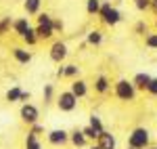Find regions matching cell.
<instances>
[{
	"instance_id": "obj_1",
	"label": "cell",
	"mask_w": 157,
	"mask_h": 149,
	"mask_svg": "<svg viewBox=\"0 0 157 149\" xmlns=\"http://www.w3.org/2000/svg\"><path fill=\"white\" fill-rule=\"evenodd\" d=\"M128 145L134 149H147L151 145V135H149V130L147 128H134L132 132L128 135Z\"/></svg>"
},
{
	"instance_id": "obj_2",
	"label": "cell",
	"mask_w": 157,
	"mask_h": 149,
	"mask_svg": "<svg viewBox=\"0 0 157 149\" xmlns=\"http://www.w3.org/2000/svg\"><path fill=\"white\" fill-rule=\"evenodd\" d=\"M113 92L120 101H134L136 99V88H134L132 80H117L113 84Z\"/></svg>"
},
{
	"instance_id": "obj_3",
	"label": "cell",
	"mask_w": 157,
	"mask_h": 149,
	"mask_svg": "<svg viewBox=\"0 0 157 149\" xmlns=\"http://www.w3.org/2000/svg\"><path fill=\"white\" fill-rule=\"evenodd\" d=\"M78 97L73 95L71 90H61L59 95H57V107H59V112L63 113H71L75 107H78Z\"/></svg>"
},
{
	"instance_id": "obj_4",
	"label": "cell",
	"mask_w": 157,
	"mask_h": 149,
	"mask_svg": "<svg viewBox=\"0 0 157 149\" xmlns=\"http://www.w3.org/2000/svg\"><path fill=\"white\" fill-rule=\"evenodd\" d=\"M98 15H101L103 23L111 25V27L121 21V13L117 11L115 6H111V2H101V11H98Z\"/></svg>"
},
{
	"instance_id": "obj_5",
	"label": "cell",
	"mask_w": 157,
	"mask_h": 149,
	"mask_svg": "<svg viewBox=\"0 0 157 149\" xmlns=\"http://www.w3.org/2000/svg\"><path fill=\"white\" fill-rule=\"evenodd\" d=\"M19 118H21V122L27 126L36 124V122H40V109H38L34 103H21V109H19Z\"/></svg>"
},
{
	"instance_id": "obj_6",
	"label": "cell",
	"mask_w": 157,
	"mask_h": 149,
	"mask_svg": "<svg viewBox=\"0 0 157 149\" xmlns=\"http://www.w3.org/2000/svg\"><path fill=\"white\" fill-rule=\"evenodd\" d=\"M67 55H69V49H67V44H65L63 40H55V42L50 44L48 57H50V61H55L57 65H61V63L65 61Z\"/></svg>"
},
{
	"instance_id": "obj_7",
	"label": "cell",
	"mask_w": 157,
	"mask_h": 149,
	"mask_svg": "<svg viewBox=\"0 0 157 149\" xmlns=\"http://www.w3.org/2000/svg\"><path fill=\"white\" fill-rule=\"evenodd\" d=\"M46 141H48V145H52V147H63V145L69 143V132H67L65 128L48 130V132H46Z\"/></svg>"
},
{
	"instance_id": "obj_8",
	"label": "cell",
	"mask_w": 157,
	"mask_h": 149,
	"mask_svg": "<svg viewBox=\"0 0 157 149\" xmlns=\"http://www.w3.org/2000/svg\"><path fill=\"white\" fill-rule=\"evenodd\" d=\"M97 145L101 149H117V139H115L113 132L103 130V132H98V137H97Z\"/></svg>"
},
{
	"instance_id": "obj_9",
	"label": "cell",
	"mask_w": 157,
	"mask_h": 149,
	"mask_svg": "<svg viewBox=\"0 0 157 149\" xmlns=\"http://www.w3.org/2000/svg\"><path fill=\"white\" fill-rule=\"evenodd\" d=\"M11 55H13V59L19 63V65H29V63H32V59H34V55L25 49V46H13V49H11Z\"/></svg>"
},
{
	"instance_id": "obj_10",
	"label": "cell",
	"mask_w": 157,
	"mask_h": 149,
	"mask_svg": "<svg viewBox=\"0 0 157 149\" xmlns=\"http://www.w3.org/2000/svg\"><path fill=\"white\" fill-rule=\"evenodd\" d=\"M69 90H71L78 99H84L86 95H88V82L82 80V78H75L71 84H69Z\"/></svg>"
},
{
	"instance_id": "obj_11",
	"label": "cell",
	"mask_w": 157,
	"mask_h": 149,
	"mask_svg": "<svg viewBox=\"0 0 157 149\" xmlns=\"http://www.w3.org/2000/svg\"><path fill=\"white\" fill-rule=\"evenodd\" d=\"M69 143H71L75 149H82L88 145V139L84 137V132H82V128H75V130H71L69 132Z\"/></svg>"
},
{
	"instance_id": "obj_12",
	"label": "cell",
	"mask_w": 157,
	"mask_h": 149,
	"mask_svg": "<svg viewBox=\"0 0 157 149\" xmlns=\"http://www.w3.org/2000/svg\"><path fill=\"white\" fill-rule=\"evenodd\" d=\"M109 88H111V82H109L107 76H97L94 78V92H98V95H105V92H109Z\"/></svg>"
},
{
	"instance_id": "obj_13",
	"label": "cell",
	"mask_w": 157,
	"mask_h": 149,
	"mask_svg": "<svg viewBox=\"0 0 157 149\" xmlns=\"http://www.w3.org/2000/svg\"><path fill=\"white\" fill-rule=\"evenodd\" d=\"M29 27H32V25H29V19H27V17H21V19H15V21H13V32L19 38H23V34Z\"/></svg>"
},
{
	"instance_id": "obj_14",
	"label": "cell",
	"mask_w": 157,
	"mask_h": 149,
	"mask_svg": "<svg viewBox=\"0 0 157 149\" xmlns=\"http://www.w3.org/2000/svg\"><path fill=\"white\" fill-rule=\"evenodd\" d=\"M149 82H151V76L145 74V72H140V74H136L132 78V84H134V88H136V90H147Z\"/></svg>"
},
{
	"instance_id": "obj_15",
	"label": "cell",
	"mask_w": 157,
	"mask_h": 149,
	"mask_svg": "<svg viewBox=\"0 0 157 149\" xmlns=\"http://www.w3.org/2000/svg\"><path fill=\"white\" fill-rule=\"evenodd\" d=\"M86 44L88 46H101L103 44V32L101 29H90L86 34Z\"/></svg>"
},
{
	"instance_id": "obj_16",
	"label": "cell",
	"mask_w": 157,
	"mask_h": 149,
	"mask_svg": "<svg viewBox=\"0 0 157 149\" xmlns=\"http://www.w3.org/2000/svg\"><path fill=\"white\" fill-rule=\"evenodd\" d=\"M34 29H36L38 40H50V38L55 36V29H52V25H36Z\"/></svg>"
},
{
	"instance_id": "obj_17",
	"label": "cell",
	"mask_w": 157,
	"mask_h": 149,
	"mask_svg": "<svg viewBox=\"0 0 157 149\" xmlns=\"http://www.w3.org/2000/svg\"><path fill=\"white\" fill-rule=\"evenodd\" d=\"M23 9L27 15H38L40 9H42V0H25L23 2Z\"/></svg>"
},
{
	"instance_id": "obj_18",
	"label": "cell",
	"mask_w": 157,
	"mask_h": 149,
	"mask_svg": "<svg viewBox=\"0 0 157 149\" xmlns=\"http://www.w3.org/2000/svg\"><path fill=\"white\" fill-rule=\"evenodd\" d=\"M21 90H23L21 86H11L9 90H6V95H4V99H6V103H19V97H21Z\"/></svg>"
},
{
	"instance_id": "obj_19",
	"label": "cell",
	"mask_w": 157,
	"mask_h": 149,
	"mask_svg": "<svg viewBox=\"0 0 157 149\" xmlns=\"http://www.w3.org/2000/svg\"><path fill=\"white\" fill-rule=\"evenodd\" d=\"M42 101H44V105H50L55 101V84H44V88H42Z\"/></svg>"
},
{
	"instance_id": "obj_20",
	"label": "cell",
	"mask_w": 157,
	"mask_h": 149,
	"mask_svg": "<svg viewBox=\"0 0 157 149\" xmlns=\"http://www.w3.org/2000/svg\"><path fill=\"white\" fill-rule=\"evenodd\" d=\"M21 40L25 42V46H36L38 42H40V40H38V36H36V29H34V27H29V29L23 34V38H21Z\"/></svg>"
},
{
	"instance_id": "obj_21",
	"label": "cell",
	"mask_w": 157,
	"mask_h": 149,
	"mask_svg": "<svg viewBox=\"0 0 157 149\" xmlns=\"http://www.w3.org/2000/svg\"><path fill=\"white\" fill-rule=\"evenodd\" d=\"M78 76H80V67H78L75 63L63 65V78H71V80H75Z\"/></svg>"
},
{
	"instance_id": "obj_22",
	"label": "cell",
	"mask_w": 157,
	"mask_h": 149,
	"mask_svg": "<svg viewBox=\"0 0 157 149\" xmlns=\"http://www.w3.org/2000/svg\"><path fill=\"white\" fill-rule=\"evenodd\" d=\"M25 149H42L40 139L36 135H32V132H27V137H25Z\"/></svg>"
},
{
	"instance_id": "obj_23",
	"label": "cell",
	"mask_w": 157,
	"mask_h": 149,
	"mask_svg": "<svg viewBox=\"0 0 157 149\" xmlns=\"http://www.w3.org/2000/svg\"><path fill=\"white\" fill-rule=\"evenodd\" d=\"M13 29V19L11 17H0V38L6 36Z\"/></svg>"
},
{
	"instance_id": "obj_24",
	"label": "cell",
	"mask_w": 157,
	"mask_h": 149,
	"mask_svg": "<svg viewBox=\"0 0 157 149\" xmlns=\"http://www.w3.org/2000/svg\"><path fill=\"white\" fill-rule=\"evenodd\" d=\"M101 11V0H86V13L88 15H98Z\"/></svg>"
},
{
	"instance_id": "obj_25",
	"label": "cell",
	"mask_w": 157,
	"mask_h": 149,
	"mask_svg": "<svg viewBox=\"0 0 157 149\" xmlns=\"http://www.w3.org/2000/svg\"><path fill=\"white\" fill-rule=\"evenodd\" d=\"M88 124L92 126L97 132H103V130H105V126H103V120H101V116H97V113H92V116H90V122H88Z\"/></svg>"
},
{
	"instance_id": "obj_26",
	"label": "cell",
	"mask_w": 157,
	"mask_h": 149,
	"mask_svg": "<svg viewBox=\"0 0 157 149\" xmlns=\"http://www.w3.org/2000/svg\"><path fill=\"white\" fill-rule=\"evenodd\" d=\"M82 132H84V137L88 139V141H97V137H98V132H97V130H94L90 124L84 126V128H82Z\"/></svg>"
},
{
	"instance_id": "obj_27",
	"label": "cell",
	"mask_w": 157,
	"mask_h": 149,
	"mask_svg": "<svg viewBox=\"0 0 157 149\" xmlns=\"http://www.w3.org/2000/svg\"><path fill=\"white\" fill-rule=\"evenodd\" d=\"M145 44H147V49L157 50V32L155 34H147L145 36Z\"/></svg>"
},
{
	"instance_id": "obj_28",
	"label": "cell",
	"mask_w": 157,
	"mask_h": 149,
	"mask_svg": "<svg viewBox=\"0 0 157 149\" xmlns=\"http://www.w3.org/2000/svg\"><path fill=\"white\" fill-rule=\"evenodd\" d=\"M52 23V15L48 13H38V25H50Z\"/></svg>"
},
{
	"instance_id": "obj_29",
	"label": "cell",
	"mask_w": 157,
	"mask_h": 149,
	"mask_svg": "<svg viewBox=\"0 0 157 149\" xmlns=\"http://www.w3.org/2000/svg\"><path fill=\"white\" fill-rule=\"evenodd\" d=\"M134 6L138 9V11H149L151 9V0H134Z\"/></svg>"
},
{
	"instance_id": "obj_30",
	"label": "cell",
	"mask_w": 157,
	"mask_h": 149,
	"mask_svg": "<svg viewBox=\"0 0 157 149\" xmlns=\"http://www.w3.org/2000/svg\"><path fill=\"white\" fill-rule=\"evenodd\" d=\"M29 132H32V135H36V137H40V135H44V126L40 124V122H36V124L29 126Z\"/></svg>"
},
{
	"instance_id": "obj_31",
	"label": "cell",
	"mask_w": 157,
	"mask_h": 149,
	"mask_svg": "<svg viewBox=\"0 0 157 149\" xmlns=\"http://www.w3.org/2000/svg\"><path fill=\"white\" fill-rule=\"evenodd\" d=\"M52 29H55V34H59V32H63V29H65V23H63V21H61V19H55V17H52Z\"/></svg>"
},
{
	"instance_id": "obj_32",
	"label": "cell",
	"mask_w": 157,
	"mask_h": 149,
	"mask_svg": "<svg viewBox=\"0 0 157 149\" xmlns=\"http://www.w3.org/2000/svg\"><path fill=\"white\" fill-rule=\"evenodd\" d=\"M147 92L153 95V97H157V78H151V82H149V86H147Z\"/></svg>"
},
{
	"instance_id": "obj_33",
	"label": "cell",
	"mask_w": 157,
	"mask_h": 149,
	"mask_svg": "<svg viewBox=\"0 0 157 149\" xmlns=\"http://www.w3.org/2000/svg\"><path fill=\"white\" fill-rule=\"evenodd\" d=\"M134 29H136V34H140V36H145V34H147V23H145V21H138Z\"/></svg>"
},
{
	"instance_id": "obj_34",
	"label": "cell",
	"mask_w": 157,
	"mask_h": 149,
	"mask_svg": "<svg viewBox=\"0 0 157 149\" xmlns=\"http://www.w3.org/2000/svg\"><path fill=\"white\" fill-rule=\"evenodd\" d=\"M32 99V92L29 90H21V97H19V103H27Z\"/></svg>"
},
{
	"instance_id": "obj_35",
	"label": "cell",
	"mask_w": 157,
	"mask_h": 149,
	"mask_svg": "<svg viewBox=\"0 0 157 149\" xmlns=\"http://www.w3.org/2000/svg\"><path fill=\"white\" fill-rule=\"evenodd\" d=\"M57 78H63V63H61L59 69H57Z\"/></svg>"
},
{
	"instance_id": "obj_36",
	"label": "cell",
	"mask_w": 157,
	"mask_h": 149,
	"mask_svg": "<svg viewBox=\"0 0 157 149\" xmlns=\"http://www.w3.org/2000/svg\"><path fill=\"white\" fill-rule=\"evenodd\" d=\"M151 9L155 11V15H157V0H151Z\"/></svg>"
},
{
	"instance_id": "obj_37",
	"label": "cell",
	"mask_w": 157,
	"mask_h": 149,
	"mask_svg": "<svg viewBox=\"0 0 157 149\" xmlns=\"http://www.w3.org/2000/svg\"><path fill=\"white\" fill-rule=\"evenodd\" d=\"M88 149H101V147H98L97 143H94V145H90V147H88Z\"/></svg>"
},
{
	"instance_id": "obj_38",
	"label": "cell",
	"mask_w": 157,
	"mask_h": 149,
	"mask_svg": "<svg viewBox=\"0 0 157 149\" xmlns=\"http://www.w3.org/2000/svg\"><path fill=\"white\" fill-rule=\"evenodd\" d=\"M147 149H157V145H149V147H147Z\"/></svg>"
},
{
	"instance_id": "obj_39",
	"label": "cell",
	"mask_w": 157,
	"mask_h": 149,
	"mask_svg": "<svg viewBox=\"0 0 157 149\" xmlns=\"http://www.w3.org/2000/svg\"><path fill=\"white\" fill-rule=\"evenodd\" d=\"M128 149H134V147H130V145H128Z\"/></svg>"
},
{
	"instance_id": "obj_40",
	"label": "cell",
	"mask_w": 157,
	"mask_h": 149,
	"mask_svg": "<svg viewBox=\"0 0 157 149\" xmlns=\"http://www.w3.org/2000/svg\"><path fill=\"white\" fill-rule=\"evenodd\" d=\"M155 27H157V21H155Z\"/></svg>"
}]
</instances>
